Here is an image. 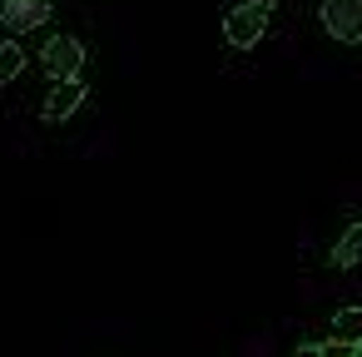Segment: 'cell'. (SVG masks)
<instances>
[{"label":"cell","instance_id":"obj_1","mask_svg":"<svg viewBox=\"0 0 362 357\" xmlns=\"http://www.w3.org/2000/svg\"><path fill=\"white\" fill-rule=\"evenodd\" d=\"M273 11H278V0H243V6H233L223 16V40L238 45V50L258 45L263 30H268V21H273Z\"/></svg>","mask_w":362,"mask_h":357},{"label":"cell","instance_id":"obj_2","mask_svg":"<svg viewBox=\"0 0 362 357\" xmlns=\"http://www.w3.org/2000/svg\"><path fill=\"white\" fill-rule=\"evenodd\" d=\"M40 65H45L50 80H80V70H85V45H80L75 35H55V40H45Z\"/></svg>","mask_w":362,"mask_h":357},{"label":"cell","instance_id":"obj_3","mask_svg":"<svg viewBox=\"0 0 362 357\" xmlns=\"http://www.w3.org/2000/svg\"><path fill=\"white\" fill-rule=\"evenodd\" d=\"M322 30L337 45H357L362 40V0H322Z\"/></svg>","mask_w":362,"mask_h":357},{"label":"cell","instance_id":"obj_4","mask_svg":"<svg viewBox=\"0 0 362 357\" xmlns=\"http://www.w3.org/2000/svg\"><path fill=\"white\" fill-rule=\"evenodd\" d=\"M50 21V0H0V25L25 35V30H40Z\"/></svg>","mask_w":362,"mask_h":357},{"label":"cell","instance_id":"obj_5","mask_svg":"<svg viewBox=\"0 0 362 357\" xmlns=\"http://www.w3.org/2000/svg\"><path fill=\"white\" fill-rule=\"evenodd\" d=\"M85 105V80H55V90H50V100H45V119L50 124H60V119H70L75 110Z\"/></svg>","mask_w":362,"mask_h":357},{"label":"cell","instance_id":"obj_6","mask_svg":"<svg viewBox=\"0 0 362 357\" xmlns=\"http://www.w3.org/2000/svg\"><path fill=\"white\" fill-rule=\"evenodd\" d=\"M332 263H337V268H357V263H362V218H357V223H352V228L337 238Z\"/></svg>","mask_w":362,"mask_h":357},{"label":"cell","instance_id":"obj_7","mask_svg":"<svg viewBox=\"0 0 362 357\" xmlns=\"http://www.w3.org/2000/svg\"><path fill=\"white\" fill-rule=\"evenodd\" d=\"M332 337H347V342H362V308H342L332 317Z\"/></svg>","mask_w":362,"mask_h":357},{"label":"cell","instance_id":"obj_8","mask_svg":"<svg viewBox=\"0 0 362 357\" xmlns=\"http://www.w3.org/2000/svg\"><path fill=\"white\" fill-rule=\"evenodd\" d=\"M21 65H25V50L16 40H6V45H0V85H11L21 75Z\"/></svg>","mask_w":362,"mask_h":357},{"label":"cell","instance_id":"obj_9","mask_svg":"<svg viewBox=\"0 0 362 357\" xmlns=\"http://www.w3.org/2000/svg\"><path fill=\"white\" fill-rule=\"evenodd\" d=\"M317 357H357V342H347V337H327V342H317Z\"/></svg>","mask_w":362,"mask_h":357},{"label":"cell","instance_id":"obj_10","mask_svg":"<svg viewBox=\"0 0 362 357\" xmlns=\"http://www.w3.org/2000/svg\"><path fill=\"white\" fill-rule=\"evenodd\" d=\"M298 357H317V347H298Z\"/></svg>","mask_w":362,"mask_h":357},{"label":"cell","instance_id":"obj_11","mask_svg":"<svg viewBox=\"0 0 362 357\" xmlns=\"http://www.w3.org/2000/svg\"><path fill=\"white\" fill-rule=\"evenodd\" d=\"M357 357H362V342H357Z\"/></svg>","mask_w":362,"mask_h":357}]
</instances>
